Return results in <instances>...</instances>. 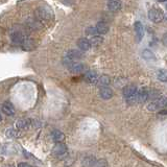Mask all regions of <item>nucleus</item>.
<instances>
[{
  "mask_svg": "<svg viewBox=\"0 0 167 167\" xmlns=\"http://www.w3.org/2000/svg\"><path fill=\"white\" fill-rule=\"evenodd\" d=\"M63 64H64V66L70 71V72H72L74 74H78V73H82L85 71V65L82 64L80 62L71 61V60H69V58L64 57Z\"/></svg>",
  "mask_w": 167,
  "mask_h": 167,
  "instance_id": "obj_1",
  "label": "nucleus"
},
{
  "mask_svg": "<svg viewBox=\"0 0 167 167\" xmlns=\"http://www.w3.org/2000/svg\"><path fill=\"white\" fill-rule=\"evenodd\" d=\"M137 88L134 85H129L123 89V96H124L126 103L132 104L137 101Z\"/></svg>",
  "mask_w": 167,
  "mask_h": 167,
  "instance_id": "obj_2",
  "label": "nucleus"
},
{
  "mask_svg": "<svg viewBox=\"0 0 167 167\" xmlns=\"http://www.w3.org/2000/svg\"><path fill=\"white\" fill-rule=\"evenodd\" d=\"M148 18L154 23H161L165 19V13L159 8H153L148 11Z\"/></svg>",
  "mask_w": 167,
  "mask_h": 167,
  "instance_id": "obj_3",
  "label": "nucleus"
},
{
  "mask_svg": "<svg viewBox=\"0 0 167 167\" xmlns=\"http://www.w3.org/2000/svg\"><path fill=\"white\" fill-rule=\"evenodd\" d=\"M167 104L166 97L161 96L158 99L151 100L149 104H147V110L148 111H158V110H162L165 109Z\"/></svg>",
  "mask_w": 167,
  "mask_h": 167,
  "instance_id": "obj_4",
  "label": "nucleus"
},
{
  "mask_svg": "<svg viewBox=\"0 0 167 167\" xmlns=\"http://www.w3.org/2000/svg\"><path fill=\"white\" fill-rule=\"evenodd\" d=\"M36 15L38 19L41 20H49L53 17L51 8L49 7H39L36 10Z\"/></svg>",
  "mask_w": 167,
  "mask_h": 167,
  "instance_id": "obj_5",
  "label": "nucleus"
},
{
  "mask_svg": "<svg viewBox=\"0 0 167 167\" xmlns=\"http://www.w3.org/2000/svg\"><path fill=\"white\" fill-rule=\"evenodd\" d=\"M65 58H69L71 61L78 62V60H80V58H83V52L80 50H76V49H70V50H68L66 52Z\"/></svg>",
  "mask_w": 167,
  "mask_h": 167,
  "instance_id": "obj_6",
  "label": "nucleus"
},
{
  "mask_svg": "<svg viewBox=\"0 0 167 167\" xmlns=\"http://www.w3.org/2000/svg\"><path fill=\"white\" fill-rule=\"evenodd\" d=\"M67 153V146L63 143H58L52 148V154L57 157H63Z\"/></svg>",
  "mask_w": 167,
  "mask_h": 167,
  "instance_id": "obj_7",
  "label": "nucleus"
},
{
  "mask_svg": "<svg viewBox=\"0 0 167 167\" xmlns=\"http://www.w3.org/2000/svg\"><path fill=\"white\" fill-rule=\"evenodd\" d=\"M26 36H24L22 33L20 32V30H15L11 33V39H12V42L14 43V44H17V45H21L23 42L24 38H25Z\"/></svg>",
  "mask_w": 167,
  "mask_h": 167,
  "instance_id": "obj_8",
  "label": "nucleus"
},
{
  "mask_svg": "<svg viewBox=\"0 0 167 167\" xmlns=\"http://www.w3.org/2000/svg\"><path fill=\"white\" fill-rule=\"evenodd\" d=\"M134 28H135L137 41L140 42L144 37V27H143V25H142V23L140 22V21H137V22H135Z\"/></svg>",
  "mask_w": 167,
  "mask_h": 167,
  "instance_id": "obj_9",
  "label": "nucleus"
},
{
  "mask_svg": "<svg viewBox=\"0 0 167 167\" xmlns=\"http://www.w3.org/2000/svg\"><path fill=\"white\" fill-rule=\"evenodd\" d=\"M98 78H99V76H98L97 72H95L93 70H89L85 74V79L89 84H97Z\"/></svg>",
  "mask_w": 167,
  "mask_h": 167,
  "instance_id": "obj_10",
  "label": "nucleus"
},
{
  "mask_svg": "<svg viewBox=\"0 0 167 167\" xmlns=\"http://www.w3.org/2000/svg\"><path fill=\"white\" fill-rule=\"evenodd\" d=\"M99 95L103 99L108 100V99H111V98L113 97L114 93H113V90L111 88L103 87V88H100V90H99Z\"/></svg>",
  "mask_w": 167,
  "mask_h": 167,
  "instance_id": "obj_11",
  "label": "nucleus"
},
{
  "mask_svg": "<svg viewBox=\"0 0 167 167\" xmlns=\"http://www.w3.org/2000/svg\"><path fill=\"white\" fill-rule=\"evenodd\" d=\"M122 7L121 0H109L108 1V8L112 12H117L119 11Z\"/></svg>",
  "mask_w": 167,
  "mask_h": 167,
  "instance_id": "obj_12",
  "label": "nucleus"
},
{
  "mask_svg": "<svg viewBox=\"0 0 167 167\" xmlns=\"http://www.w3.org/2000/svg\"><path fill=\"white\" fill-rule=\"evenodd\" d=\"M77 46L82 51H88L89 49L91 48V44L89 42L88 39L86 38H80L78 41H77Z\"/></svg>",
  "mask_w": 167,
  "mask_h": 167,
  "instance_id": "obj_13",
  "label": "nucleus"
},
{
  "mask_svg": "<svg viewBox=\"0 0 167 167\" xmlns=\"http://www.w3.org/2000/svg\"><path fill=\"white\" fill-rule=\"evenodd\" d=\"M2 112H3L5 115L8 116H12L15 114V108L13 106V104L10 103V101H7L2 104Z\"/></svg>",
  "mask_w": 167,
  "mask_h": 167,
  "instance_id": "obj_14",
  "label": "nucleus"
},
{
  "mask_svg": "<svg viewBox=\"0 0 167 167\" xmlns=\"http://www.w3.org/2000/svg\"><path fill=\"white\" fill-rule=\"evenodd\" d=\"M26 25L29 27L30 29L33 30H37V29H41L43 27V24L41 21L37 20V19H29L28 21H27Z\"/></svg>",
  "mask_w": 167,
  "mask_h": 167,
  "instance_id": "obj_15",
  "label": "nucleus"
},
{
  "mask_svg": "<svg viewBox=\"0 0 167 167\" xmlns=\"http://www.w3.org/2000/svg\"><path fill=\"white\" fill-rule=\"evenodd\" d=\"M148 99V92L146 89H140L137 91V101L138 103H145Z\"/></svg>",
  "mask_w": 167,
  "mask_h": 167,
  "instance_id": "obj_16",
  "label": "nucleus"
},
{
  "mask_svg": "<svg viewBox=\"0 0 167 167\" xmlns=\"http://www.w3.org/2000/svg\"><path fill=\"white\" fill-rule=\"evenodd\" d=\"M95 28H96L97 33H99V35H106V33L109 32V25H108L106 22H104V21L98 22L97 25L95 26Z\"/></svg>",
  "mask_w": 167,
  "mask_h": 167,
  "instance_id": "obj_17",
  "label": "nucleus"
},
{
  "mask_svg": "<svg viewBox=\"0 0 167 167\" xmlns=\"http://www.w3.org/2000/svg\"><path fill=\"white\" fill-rule=\"evenodd\" d=\"M51 138L55 143H62L65 140V135L61 131H53L51 134Z\"/></svg>",
  "mask_w": 167,
  "mask_h": 167,
  "instance_id": "obj_18",
  "label": "nucleus"
},
{
  "mask_svg": "<svg viewBox=\"0 0 167 167\" xmlns=\"http://www.w3.org/2000/svg\"><path fill=\"white\" fill-rule=\"evenodd\" d=\"M20 46L22 47L23 50H32L33 48V46H35V44H33V41L32 39L28 38V37H25L22 42V44Z\"/></svg>",
  "mask_w": 167,
  "mask_h": 167,
  "instance_id": "obj_19",
  "label": "nucleus"
},
{
  "mask_svg": "<svg viewBox=\"0 0 167 167\" xmlns=\"http://www.w3.org/2000/svg\"><path fill=\"white\" fill-rule=\"evenodd\" d=\"M30 124H32V121L29 119H20L16 122V126L18 129H28Z\"/></svg>",
  "mask_w": 167,
  "mask_h": 167,
  "instance_id": "obj_20",
  "label": "nucleus"
},
{
  "mask_svg": "<svg viewBox=\"0 0 167 167\" xmlns=\"http://www.w3.org/2000/svg\"><path fill=\"white\" fill-rule=\"evenodd\" d=\"M142 57L146 61H154L156 60V55L154 54V52L149 50V49H144L142 52Z\"/></svg>",
  "mask_w": 167,
  "mask_h": 167,
  "instance_id": "obj_21",
  "label": "nucleus"
},
{
  "mask_svg": "<svg viewBox=\"0 0 167 167\" xmlns=\"http://www.w3.org/2000/svg\"><path fill=\"white\" fill-rule=\"evenodd\" d=\"M89 42H90L91 46H99L104 42V38L100 36H94L89 40Z\"/></svg>",
  "mask_w": 167,
  "mask_h": 167,
  "instance_id": "obj_22",
  "label": "nucleus"
},
{
  "mask_svg": "<svg viewBox=\"0 0 167 167\" xmlns=\"http://www.w3.org/2000/svg\"><path fill=\"white\" fill-rule=\"evenodd\" d=\"M97 83H99L101 88H103V87H108V86L110 85V77L108 75H103V76H100L99 78H98Z\"/></svg>",
  "mask_w": 167,
  "mask_h": 167,
  "instance_id": "obj_23",
  "label": "nucleus"
},
{
  "mask_svg": "<svg viewBox=\"0 0 167 167\" xmlns=\"http://www.w3.org/2000/svg\"><path fill=\"white\" fill-rule=\"evenodd\" d=\"M157 77L158 79L161 80V82H164L165 83L167 80V73H166V70L165 69H160L157 71Z\"/></svg>",
  "mask_w": 167,
  "mask_h": 167,
  "instance_id": "obj_24",
  "label": "nucleus"
},
{
  "mask_svg": "<svg viewBox=\"0 0 167 167\" xmlns=\"http://www.w3.org/2000/svg\"><path fill=\"white\" fill-rule=\"evenodd\" d=\"M7 137L8 138H11V139H14V138H17L18 137V132L15 131V129H8L7 131Z\"/></svg>",
  "mask_w": 167,
  "mask_h": 167,
  "instance_id": "obj_25",
  "label": "nucleus"
},
{
  "mask_svg": "<svg viewBox=\"0 0 167 167\" xmlns=\"http://www.w3.org/2000/svg\"><path fill=\"white\" fill-rule=\"evenodd\" d=\"M86 33H87L88 36H91V37L97 36L96 28H95V27H93V26H90V27H88V28L86 29Z\"/></svg>",
  "mask_w": 167,
  "mask_h": 167,
  "instance_id": "obj_26",
  "label": "nucleus"
},
{
  "mask_svg": "<svg viewBox=\"0 0 167 167\" xmlns=\"http://www.w3.org/2000/svg\"><path fill=\"white\" fill-rule=\"evenodd\" d=\"M18 167H33V166L29 165V164H27V163L22 162V163H19V164H18Z\"/></svg>",
  "mask_w": 167,
  "mask_h": 167,
  "instance_id": "obj_27",
  "label": "nucleus"
},
{
  "mask_svg": "<svg viewBox=\"0 0 167 167\" xmlns=\"http://www.w3.org/2000/svg\"><path fill=\"white\" fill-rule=\"evenodd\" d=\"M99 167H109V166H108L107 162H104V161H101V162H99Z\"/></svg>",
  "mask_w": 167,
  "mask_h": 167,
  "instance_id": "obj_28",
  "label": "nucleus"
},
{
  "mask_svg": "<svg viewBox=\"0 0 167 167\" xmlns=\"http://www.w3.org/2000/svg\"><path fill=\"white\" fill-rule=\"evenodd\" d=\"M4 167H15L14 165H12V164H11V165H5Z\"/></svg>",
  "mask_w": 167,
  "mask_h": 167,
  "instance_id": "obj_29",
  "label": "nucleus"
},
{
  "mask_svg": "<svg viewBox=\"0 0 167 167\" xmlns=\"http://www.w3.org/2000/svg\"><path fill=\"white\" fill-rule=\"evenodd\" d=\"M158 1H159V2H165L166 0H158Z\"/></svg>",
  "mask_w": 167,
  "mask_h": 167,
  "instance_id": "obj_30",
  "label": "nucleus"
},
{
  "mask_svg": "<svg viewBox=\"0 0 167 167\" xmlns=\"http://www.w3.org/2000/svg\"><path fill=\"white\" fill-rule=\"evenodd\" d=\"M2 120V116H1V114H0V121Z\"/></svg>",
  "mask_w": 167,
  "mask_h": 167,
  "instance_id": "obj_31",
  "label": "nucleus"
}]
</instances>
